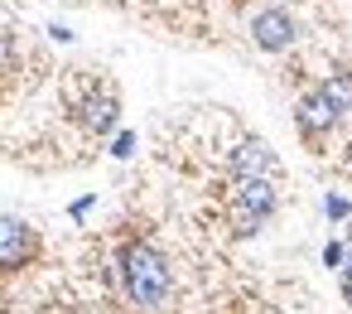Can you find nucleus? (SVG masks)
<instances>
[{"label":"nucleus","mask_w":352,"mask_h":314,"mask_svg":"<svg viewBox=\"0 0 352 314\" xmlns=\"http://www.w3.org/2000/svg\"><path fill=\"white\" fill-rule=\"evenodd\" d=\"M116 285L126 295V304H135L140 314H164L174 304V271H169V256L145 242V237H131L121 242L116 251Z\"/></svg>","instance_id":"nucleus-1"},{"label":"nucleus","mask_w":352,"mask_h":314,"mask_svg":"<svg viewBox=\"0 0 352 314\" xmlns=\"http://www.w3.org/2000/svg\"><path fill=\"white\" fill-rule=\"evenodd\" d=\"M352 112V73H328L318 87H309L294 107V126L304 145H318L342 116Z\"/></svg>","instance_id":"nucleus-2"},{"label":"nucleus","mask_w":352,"mask_h":314,"mask_svg":"<svg viewBox=\"0 0 352 314\" xmlns=\"http://www.w3.org/2000/svg\"><path fill=\"white\" fill-rule=\"evenodd\" d=\"M280 208V189L275 179H232V208H227V222H232V237H256Z\"/></svg>","instance_id":"nucleus-3"},{"label":"nucleus","mask_w":352,"mask_h":314,"mask_svg":"<svg viewBox=\"0 0 352 314\" xmlns=\"http://www.w3.org/2000/svg\"><path fill=\"white\" fill-rule=\"evenodd\" d=\"M39 256H44V242L25 218H0V275H15Z\"/></svg>","instance_id":"nucleus-4"},{"label":"nucleus","mask_w":352,"mask_h":314,"mask_svg":"<svg viewBox=\"0 0 352 314\" xmlns=\"http://www.w3.org/2000/svg\"><path fill=\"white\" fill-rule=\"evenodd\" d=\"M294 39H299V25L285 6H261L251 15V44L261 54H285V49H294Z\"/></svg>","instance_id":"nucleus-5"},{"label":"nucleus","mask_w":352,"mask_h":314,"mask_svg":"<svg viewBox=\"0 0 352 314\" xmlns=\"http://www.w3.org/2000/svg\"><path fill=\"white\" fill-rule=\"evenodd\" d=\"M73 121L87 131V136H111L116 121H121V97L111 87H92L73 102Z\"/></svg>","instance_id":"nucleus-6"},{"label":"nucleus","mask_w":352,"mask_h":314,"mask_svg":"<svg viewBox=\"0 0 352 314\" xmlns=\"http://www.w3.org/2000/svg\"><path fill=\"white\" fill-rule=\"evenodd\" d=\"M227 169H232V179H251V174H261V179H275L280 174V160H275V150L265 145V140H241L232 155H227Z\"/></svg>","instance_id":"nucleus-7"},{"label":"nucleus","mask_w":352,"mask_h":314,"mask_svg":"<svg viewBox=\"0 0 352 314\" xmlns=\"http://www.w3.org/2000/svg\"><path fill=\"white\" fill-rule=\"evenodd\" d=\"M111 155H116V160H126V155H135V136H131V131H121V136L111 140Z\"/></svg>","instance_id":"nucleus-8"},{"label":"nucleus","mask_w":352,"mask_h":314,"mask_svg":"<svg viewBox=\"0 0 352 314\" xmlns=\"http://www.w3.org/2000/svg\"><path fill=\"white\" fill-rule=\"evenodd\" d=\"M323 208H328V218H347V213H352V203H347V198H338V193H328V198H323Z\"/></svg>","instance_id":"nucleus-9"},{"label":"nucleus","mask_w":352,"mask_h":314,"mask_svg":"<svg viewBox=\"0 0 352 314\" xmlns=\"http://www.w3.org/2000/svg\"><path fill=\"white\" fill-rule=\"evenodd\" d=\"M342 300L352 304V247L342 251Z\"/></svg>","instance_id":"nucleus-10"},{"label":"nucleus","mask_w":352,"mask_h":314,"mask_svg":"<svg viewBox=\"0 0 352 314\" xmlns=\"http://www.w3.org/2000/svg\"><path fill=\"white\" fill-rule=\"evenodd\" d=\"M323 261H328V266H338V261H342V247H338V242H333V247H323Z\"/></svg>","instance_id":"nucleus-11"}]
</instances>
